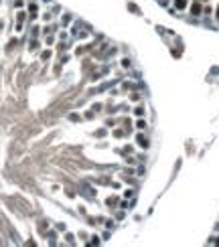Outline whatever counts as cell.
Wrapping results in <instances>:
<instances>
[{"instance_id": "6da1fadb", "label": "cell", "mask_w": 219, "mask_h": 247, "mask_svg": "<svg viewBox=\"0 0 219 247\" xmlns=\"http://www.w3.org/2000/svg\"><path fill=\"white\" fill-rule=\"evenodd\" d=\"M187 4V0H177V8H183Z\"/></svg>"}, {"instance_id": "7a4b0ae2", "label": "cell", "mask_w": 219, "mask_h": 247, "mask_svg": "<svg viewBox=\"0 0 219 247\" xmlns=\"http://www.w3.org/2000/svg\"><path fill=\"white\" fill-rule=\"evenodd\" d=\"M193 14H199V4H193Z\"/></svg>"}]
</instances>
